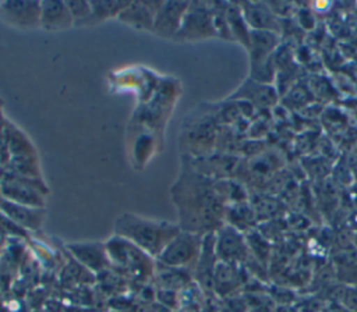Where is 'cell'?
Instances as JSON below:
<instances>
[{"mask_svg":"<svg viewBox=\"0 0 357 312\" xmlns=\"http://www.w3.org/2000/svg\"><path fill=\"white\" fill-rule=\"evenodd\" d=\"M170 195L180 230L206 235L216 233L225 224L227 205L219 196L215 180L197 171L184 155H181V169L170 188Z\"/></svg>","mask_w":357,"mask_h":312,"instance_id":"1","label":"cell"},{"mask_svg":"<svg viewBox=\"0 0 357 312\" xmlns=\"http://www.w3.org/2000/svg\"><path fill=\"white\" fill-rule=\"evenodd\" d=\"M177 223L149 219L126 212L113 224V234L123 237L156 259L167 244L178 234Z\"/></svg>","mask_w":357,"mask_h":312,"instance_id":"2","label":"cell"},{"mask_svg":"<svg viewBox=\"0 0 357 312\" xmlns=\"http://www.w3.org/2000/svg\"><path fill=\"white\" fill-rule=\"evenodd\" d=\"M105 245L112 269L121 274L124 279H130L138 283H146L152 280L156 260L141 248L114 234L107 241H105Z\"/></svg>","mask_w":357,"mask_h":312,"instance_id":"3","label":"cell"},{"mask_svg":"<svg viewBox=\"0 0 357 312\" xmlns=\"http://www.w3.org/2000/svg\"><path fill=\"white\" fill-rule=\"evenodd\" d=\"M190 118L191 121H184L181 131V146H185L183 155L190 157L211 155L219 136L218 113H212V110L195 111Z\"/></svg>","mask_w":357,"mask_h":312,"instance_id":"4","label":"cell"},{"mask_svg":"<svg viewBox=\"0 0 357 312\" xmlns=\"http://www.w3.org/2000/svg\"><path fill=\"white\" fill-rule=\"evenodd\" d=\"M0 194L4 201L13 203L45 208L49 189L43 180L28 178L4 170L0 178Z\"/></svg>","mask_w":357,"mask_h":312,"instance_id":"5","label":"cell"},{"mask_svg":"<svg viewBox=\"0 0 357 312\" xmlns=\"http://www.w3.org/2000/svg\"><path fill=\"white\" fill-rule=\"evenodd\" d=\"M204 237L180 230L155 260L163 266L192 272L201 255Z\"/></svg>","mask_w":357,"mask_h":312,"instance_id":"6","label":"cell"},{"mask_svg":"<svg viewBox=\"0 0 357 312\" xmlns=\"http://www.w3.org/2000/svg\"><path fill=\"white\" fill-rule=\"evenodd\" d=\"M218 38L212 6L208 1H190L181 26L176 33V42H197L204 39Z\"/></svg>","mask_w":357,"mask_h":312,"instance_id":"7","label":"cell"},{"mask_svg":"<svg viewBox=\"0 0 357 312\" xmlns=\"http://www.w3.org/2000/svg\"><path fill=\"white\" fill-rule=\"evenodd\" d=\"M67 254L93 276L112 269L106 245L102 241H74L64 245Z\"/></svg>","mask_w":357,"mask_h":312,"instance_id":"8","label":"cell"},{"mask_svg":"<svg viewBox=\"0 0 357 312\" xmlns=\"http://www.w3.org/2000/svg\"><path fill=\"white\" fill-rule=\"evenodd\" d=\"M0 18L7 25L20 29L40 28V1H0Z\"/></svg>","mask_w":357,"mask_h":312,"instance_id":"9","label":"cell"},{"mask_svg":"<svg viewBox=\"0 0 357 312\" xmlns=\"http://www.w3.org/2000/svg\"><path fill=\"white\" fill-rule=\"evenodd\" d=\"M215 254L219 262L234 265L247 256V247L240 231L230 224H223L215 233Z\"/></svg>","mask_w":357,"mask_h":312,"instance_id":"10","label":"cell"},{"mask_svg":"<svg viewBox=\"0 0 357 312\" xmlns=\"http://www.w3.org/2000/svg\"><path fill=\"white\" fill-rule=\"evenodd\" d=\"M190 1H162L153 20L152 33L165 38L174 39L178 32Z\"/></svg>","mask_w":357,"mask_h":312,"instance_id":"11","label":"cell"},{"mask_svg":"<svg viewBox=\"0 0 357 312\" xmlns=\"http://www.w3.org/2000/svg\"><path fill=\"white\" fill-rule=\"evenodd\" d=\"M243 17L251 31H265L280 35L282 22L280 18L272 11L268 3H238Z\"/></svg>","mask_w":357,"mask_h":312,"instance_id":"12","label":"cell"},{"mask_svg":"<svg viewBox=\"0 0 357 312\" xmlns=\"http://www.w3.org/2000/svg\"><path fill=\"white\" fill-rule=\"evenodd\" d=\"M0 212L7 216L14 224L26 233H36L42 228L45 223V208H32L25 205L13 203L8 201H1Z\"/></svg>","mask_w":357,"mask_h":312,"instance_id":"13","label":"cell"},{"mask_svg":"<svg viewBox=\"0 0 357 312\" xmlns=\"http://www.w3.org/2000/svg\"><path fill=\"white\" fill-rule=\"evenodd\" d=\"M162 1H128L117 20L134 29L152 32L153 20Z\"/></svg>","mask_w":357,"mask_h":312,"instance_id":"14","label":"cell"},{"mask_svg":"<svg viewBox=\"0 0 357 312\" xmlns=\"http://www.w3.org/2000/svg\"><path fill=\"white\" fill-rule=\"evenodd\" d=\"M227 99L244 100L252 106L269 107L276 103L278 95L272 85L257 82L248 77Z\"/></svg>","mask_w":357,"mask_h":312,"instance_id":"15","label":"cell"},{"mask_svg":"<svg viewBox=\"0 0 357 312\" xmlns=\"http://www.w3.org/2000/svg\"><path fill=\"white\" fill-rule=\"evenodd\" d=\"M74 26L73 17L66 1L46 0L40 1V28L56 32Z\"/></svg>","mask_w":357,"mask_h":312,"instance_id":"16","label":"cell"},{"mask_svg":"<svg viewBox=\"0 0 357 312\" xmlns=\"http://www.w3.org/2000/svg\"><path fill=\"white\" fill-rule=\"evenodd\" d=\"M152 280L158 287V290H169V291L178 292L181 290H185L191 283V272L184 269L163 266L156 262Z\"/></svg>","mask_w":357,"mask_h":312,"instance_id":"17","label":"cell"},{"mask_svg":"<svg viewBox=\"0 0 357 312\" xmlns=\"http://www.w3.org/2000/svg\"><path fill=\"white\" fill-rule=\"evenodd\" d=\"M226 20H227L229 31H230V35H231L233 40L238 42L241 46L248 49L251 29L248 28L245 20L243 17V13H241V8H240L238 3H227Z\"/></svg>","mask_w":357,"mask_h":312,"instance_id":"18","label":"cell"},{"mask_svg":"<svg viewBox=\"0 0 357 312\" xmlns=\"http://www.w3.org/2000/svg\"><path fill=\"white\" fill-rule=\"evenodd\" d=\"M91 4V21L93 24H100L110 18H117L128 1L120 0H95Z\"/></svg>","mask_w":357,"mask_h":312,"instance_id":"19","label":"cell"},{"mask_svg":"<svg viewBox=\"0 0 357 312\" xmlns=\"http://www.w3.org/2000/svg\"><path fill=\"white\" fill-rule=\"evenodd\" d=\"M66 4L70 10L74 25H92L89 1L73 0V1H66Z\"/></svg>","mask_w":357,"mask_h":312,"instance_id":"20","label":"cell"},{"mask_svg":"<svg viewBox=\"0 0 357 312\" xmlns=\"http://www.w3.org/2000/svg\"><path fill=\"white\" fill-rule=\"evenodd\" d=\"M84 274H92V273L88 272L85 267H82L78 262H75L71 258V260L66 263L64 269L60 273V281H63L64 284H77V283L84 284V280H82Z\"/></svg>","mask_w":357,"mask_h":312,"instance_id":"21","label":"cell"},{"mask_svg":"<svg viewBox=\"0 0 357 312\" xmlns=\"http://www.w3.org/2000/svg\"><path fill=\"white\" fill-rule=\"evenodd\" d=\"M28 233L14 224L7 216L0 212V240H17V238H26Z\"/></svg>","mask_w":357,"mask_h":312,"instance_id":"22","label":"cell"},{"mask_svg":"<svg viewBox=\"0 0 357 312\" xmlns=\"http://www.w3.org/2000/svg\"><path fill=\"white\" fill-rule=\"evenodd\" d=\"M343 304L347 308L357 311V290H346L343 295Z\"/></svg>","mask_w":357,"mask_h":312,"instance_id":"23","label":"cell"},{"mask_svg":"<svg viewBox=\"0 0 357 312\" xmlns=\"http://www.w3.org/2000/svg\"><path fill=\"white\" fill-rule=\"evenodd\" d=\"M7 123H8V120H7V117L4 116L3 109H0V138H3V135H4V131H6V127H7Z\"/></svg>","mask_w":357,"mask_h":312,"instance_id":"24","label":"cell"},{"mask_svg":"<svg viewBox=\"0 0 357 312\" xmlns=\"http://www.w3.org/2000/svg\"><path fill=\"white\" fill-rule=\"evenodd\" d=\"M311 7L314 8V10H317L318 13H321V10L324 8V10H326V8H329L331 7V3H328V1H317V3H314V4H311Z\"/></svg>","mask_w":357,"mask_h":312,"instance_id":"25","label":"cell"},{"mask_svg":"<svg viewBox=\"0 0 357 312\" xmlns=\"http://www.w3.org/2000/svg\"><path fill=\"white\" fill-rule=\"evenodd\" d=\"M3 106H4V102H3V99L0 98V109H3Z\"/></svg>","mask_w":357,"mask_h":312,"instance_id":"26","label":"cell"},{"mask_svg":"<svg viewBox=\"0 0 357 312\" xmlns=\"http://www.w3.org/2000/svg\"><path fill=\"white\" fill-rule=\"evenodd\" d=\"M1 244H3V241L0 240V251H1Z\"/></svg>","mask_w":357,"mask_h":312,"instance_id":"27","label":"cell"},{"mask_svg":"<svg viewBox=\"0 0 357 312\" xmlns=\"http://www.w3.org/2000/svg\"><path fill=\"white\" fill-rule=\"evenodd\" d=\"M1 201H3V196H1V194H0V203H1Z\"/></svg>","mask_w":357,"mask_h":312,"instance_id":"28","label":"cell"}]
</instances>
